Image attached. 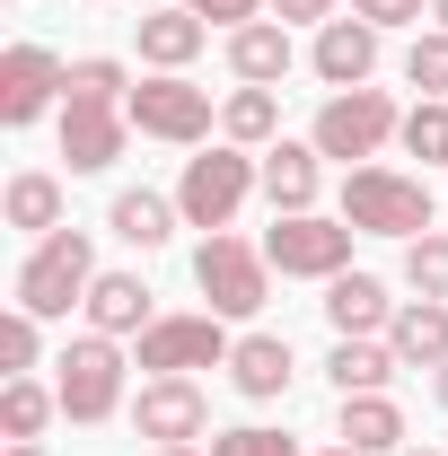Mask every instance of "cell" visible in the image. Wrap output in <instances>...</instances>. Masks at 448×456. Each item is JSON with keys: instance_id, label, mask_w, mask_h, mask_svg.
I'll return each mask as SVG.
<instances>
[{"instance_id": "cell-5", "label": "cell", "mask_w": 448, "mask_h": 456, "mask_svg": "<svg viewBox=\"0 0 448 456\" xmlns=\"http://www.w3.org/2000/svg\"><path fill=\"white\" fill-rule=\"evenodd\" d=\"M352 237L361 228L326 220V211H273V228H264V264H273L281 281H335V273H352Z\"/></svg>"}, {"instance_id": "cell-10", "label": "cell", "mask_w": 448, "mask_h": 456, "mask_svg": "<svg viewBox=\"0 0 448 456\" xmlns=\"http://www.w3.org/2000/svg\"><path fill=\"white\" fill-rule=\"evenodd\" d=\"M62 97H71V61H62L54 45H9V53H0V123H9V132L45 123Z\"/></svg>"}, {"instance_id": "cell-37", "label": "cell", "mask_w": 448, "mask_h": 456, "mask_svg": "<svg viewBox=\"0 0 448 456\" xmlns=\"http://www.w3.org/2000/svg\"><path fill=\"white\" fill-rule=\"evenodd\" d=\"M431 395H440V412H448V369H431Z\"/></svg>"}, {"instance_id": "cell-27", "label": "cell", "mask_w": 448, "mask_h": 456, "mask_svg": "<svg viewBox=\"0 0 448 456\" xmlns=\"http://www.w3.org/2000/svg\"><path fill=\"white\" fill-rule=\"evenodd\" d=\"M36 360H45V316L9 307V316H0V369H9V378H36Z\"/></svg>"}, {"instance_id": "cell-21", "label": "cell", "mask_w": 448, "mask_h": 456, "mask_svg": "<svg viewBox=\"0 0 448 456\" xmlns=\"http://www.w3.org/2000/svg\"><path fill=\"white\" fill-rule=\"evenodd\" d=\"M326 325H335V334H387L395 325L387 281H378V273H335V281H326Z\"/></svg>"}, {"instance_id": "cell-28", "label": "cell", "mask_w": 448, "mask_h": 456, "mask_svg": "<svg viewBox=\"0 0 448 456\" xmlns=\"http://www.w3.org/2000/svg\"><path fill=\"white\" fill-rule=\"evenodd\" d=\"M404 281H413V298H448V228L404 246Z\"/></svg>"}, {"instance_id": "cell-31", "label": "cell", "mask_w": 448, "mask_h": 456, "mask_svg": "<svg viewBox=\"0 0 448 456\" xmlns=\"http://www.w3.org/2000/svg\"><path fill=\"white\" fill-rule=\"evenodd\" d=\"M71 97H114V106H123V97H132V70L114 53H79L71 61Z\"/></svg>"}, {"instance_id": "cell-33", "label": "cell", "mask_w": 448, "mask_h": 456, "mask_svg": "<svg viewBox=\"0 0 448 456\" xmlns=\"http://www.w3.org/2000/svg\"><path fill=\"white\" fill-rule=\"evenodd\" d=\"M203 27H220V36H237V27H255V18H273V0H185Z\"/></svg>"}, {"instance_id": "cell-11", "label": "cell", "mask_w": 448, "mask_h": 456, "mask_svg": "<svg viewBox=\"0 0 448 456\" xmlns=\"http://www.w3.org/2000/svg\"><path fill=\"white\" fill-rule=\"evenodd\" d=\"M123 141H132V114L114 97H62V159H71V175H106L123 159Z\"/></svg>"}, {"instance_id": "cell-25", "label": "cell", "mask_w": 448, "mask_h": 456, "mask_svg": "<svg viewBox=\"0 0 448 456\" xmlns=\"http://www.w3.org/2000/svg\"><path fill=\"white\" fill-rule=\"evenodd\" d=\"M273 132H281V97H273V88H228L220 141H237V150H273Z\"/></svg>"}, {"instance_id": "cell-22", "label": "cell", "mask_w": 448, "mask_h": 456, "mask_svg": "<svg viewBox=\"0 0 448 456\" xmlns=\"http://www.w3.org/2000/svg\"><path fill=\"white\" fill-rule=\"evenodd\" d=\"M387 342H395L404 369H448V298H404Z\"/></svg>"}, {"instance_id": "cell-6", "label": "cell", "mask_w": 448, "mask_h": 456, "mask_svg": "<svg viewBox=\"0 0 448 456\" xmlns=\"http://www.w3.org/2000/svg\"><path fill=\"white\" fill-rule=\"evenodd\" d=\"M54 369H62V378H54L62 421L97 430V421H114V412H123V369H132V360H123V342H114V334H79Z\"/></svg>"}, {"instance_id": "cell-15", "label": "cell", "mask_w": 448, "mask_h": 456, "mask_svg": "<svg viewBox=\"0 0 448 456\" xmlns=\"http://www.w3.org/2000/svg\"><path fill=\"white\" fill-rule=\"evenodd\" d=\"M290 61H299V45H290V27H281V18H255V27H237V36H228V79H237V88H281V79H290Z\"/></svg>"}, {"instance_id": "cell-16", "label": "cell", "mask_w": 448, "mask_h": 456, "mask_svg": "<svg viewBox=\"0 0 448 456\" xmlns=\"http://www.w3.org/2000/svg\"><path fill=\"white\" fill-rule=\"evenodd\" d=\"M150 325H159V307H150V281H141V273H97V289H88V334L141 342Z\"/></svg>"}, {"instance_id": "cell-12", "label": "cell", "mask_w": 448, "mask_h": 456, "mask_svg": "<svg viewBox=\"0 0 448 456\" xmlns=\"http://www.w3.org/2000/svg\"><path fill=\"white\" fill-rule=\"evenodd\" d=\"M132 430L159 439V448H194V439L212 430V403H203L194 378H141V395H132Z\"/></svg>"}, {"instance_id": "cell-3", "label": "cell", "mask_w": 448, "mask_h": 456, "mask_svg": "<svg viewBox=\"0 0 448 456\" xmlns=\"http://www.w3.org/2000/svg\"><path fill=\"white\" fill-rule=\"evenodd\" d=\"M343 220L361 228V237H395V246H413V237H431L440 211H431V184L404 167H352L343 175Z\"/></svg>"}, {"instance_id": "cell-40", "label": "cell", "mask_w": 448, "mask_h": 456, "mask_svg": "<svg viewBox=\"0 0 448 456\" xmlns=\"http://www.w3.org/2000/svg\"><path fill=\"white\" fill-rule=\"evenodd\" d=\"M326 456H361V448H326Z\"/></svg>"}, {"instance_id": "cell-17", "label": "cell", "mask_w": 448, "mask_h": 456, "mask_svg": "<svg viewBox=\"0 0 448 456\" xmlns=\"http://www.w3.org/2000/svg\"><path fill=\"white\" fill-rule=\"evenodd\" d=\"M395 342L387 334H335V351H326V378H335V395H387L395 387Z\"/></svg>"}, {"instance_id": "cell-9", "label": "cell", "mask_w": 448, "mask_h": 456, "mask_svg": "<svg viewBox=\"0 0 448 456\" xmlns=\"http://www.w3.org/2000/svg\"><path fill=\"white\" fill-rule=\"evenodd\" d=\"M228 316H212V307H194V316H159L150 334H141V351H132V369H150V378H194V369H228Z\"/></svg>"}, {"instance_id": "cell-30", "label": "cell", "mask_w": 448, "mask_h": 456, "mask_svg": "<svg viewBox=\"0 0 448 456\" xmlns=\"http://www.w3.org/2000/svg\"><path fill=\"white\" fill-rule=\"evenodd\" d=\"M395 141H404L413 159H440V167H448V97H422V106L404 114V132H395Z\"/></svg>"}, {"instance_id": "cell-38", "label": "cell", "mask_w": 448, "mask_h": 456, "mask_svg": "<svg viewBox=\"0 0 448 456\" xmlns=\"http://www.w3.org/2000/svg\"><path fill=\"white\" fill-rule=\"evenodd\" d=\"M159 456H212V448H159Z\"/></svg>"}, {"instance_id": "cell-1", "label": "cell", "mask_w": 448, "mask_h": 456, "mask_svg": "<svg viewBox=\"0 0 448 456\" xmlns=\"http://www.w3.org/2000/svg\"><path fill=\"white\" fill-rule=\"evenodd\" d=\"M9 289H18V307L45 316V325H62L71 307H88V289H97V246H88V228H54V237H36Z\"/></svg>"}, {"instance_id": "cell-41", "label": "cell", "mask_w": 448, "mask_h": 456, "mask_svg": "<svg viewBox=\"0 0 448 456\" xmlns=\"http://www.w3.org/2000/svg\"><path fill=\"white\" fill-rule=\"evenodd\" d=\"M422 456H448V448H422Z\"/></svg>"}, {"instance_id": "cell-36", "label": "cell", "mask_w": 448, "mask_h": 456, "mask_svg": "<svg viewBox=\"0 0 448 456\" xmlns=\"http://www.w3.org/2000/svg\"><path fill=\"white\" fill-rule=\"evenodd\" d=\"M0 456H54V448H45V439H9Z\"/></svg>"}, {"instance_id": "cell-13", "label": "cell", "mask_w": 448, "mask_h": 456, "mask_svg": "<svg viewBox=\"0 0 448 456\" xmlns=\"http://www.w3.org/2000/svg\"><path fill=\"white\" fill-rule=\"evenodd\" d=\"M308 70H317L326 88H369V70H378V27H369V18H326L317 45H308Z\"/></svg>"}, {"instance_id": "cell-24", "label": "cell", "mask_w": 448, "mask_h": 456, "mask_svg": "<svg viewBox=\"0 0 448 456\" xmlns=\"http://www.w3.org/2000/svg\"><path fill=\"white\" fill-rule=\"evenodd\" d=\"M0 220L27 228V237H54V228H71V220H62V175H45V167L9 175V193H0Z\"/></svg>"}, {"instance_id": "cell-8", "label": "cell", "mask_w": 448, "mask_h": 456, "mask_svg": "<svg viewBox=\"0 0 448 456\" xmlns=\"http://www.w3.org/2000/svg\"><path fill=\"white\" fill-rule=\"evenodd\" d=\"M123 114H132V132H150V141H168V150H203L212 141V88H194L185 70H150L132 97H123Z\"/></svg>"}, {"instance_id": "cell-4", "label": "cell", "mask_w": 448, "mask_h": 456, "mask_svg": "<svg viewBox=\"0 0 448 456\" xmlns=\"http://www.w3.org/2000/svg\"><path fill=\"white\" fill-rule=\"evenodd\" d=\"M194 289L212 298V316H264V298H273V264H264V246H246L237 228H212L203 246H194Z\"/></svg>"}, {"instance_id": "cell-34", "label": "cell", "mask_w": 448, "mask_h": 456, "mask_svg": "<svg viewBox=\"0 0 448 456\" xmlns=\"http://www.w3.org/2000/svg\"><path fill=\"white\" fill-rule=\"evenodd\" d=\"M422 9H431V0H352V18H369L378 36H387V27H422Z\"/></svg>"}, {"instance_id": "cell-29", "label": "cell", "mask_w": 448, "mask_h": 456, "mask_svg": "<svg viewBox=\"0 0 448 456\" xmlns=\"http://www.w3.org/2000/svg\"><path fill=\"white\" fill-rule=\"evenodd\" d=\"M404 88L448 97V27H431V36H413V45H404Z\"/></svg>"}, {"instance_id": "cell-18", "label": "cell", "mask_w": 448, "mask_h": 456, "mask_svg": "<svg viewBox=\"0 0 448 456\" xmlns=\"http://www.w3.org/2000/svg\"><path fill=\"white\" fill-rule=\"evenodd\" d=\"M132 36H141V61L150 70H185V61L212 45V27L185 9V0H168V9H150V18H132Z\"/></svg>"}, {"instance_id": "cell-35", "label": "cell", "mask_w": 448, "mask_h": 456, "mask_svg": "<svg viewBox=\"0 0 448 456\" xmlns=\"http://www.w3.org/2000/svg\"><path fill=\"white\" fill-rule=\"evenodd\" d=\"M281 27H326V18H343V0H273Z\"/></svg>"}, {"instance_id": "cell-14", "label": "cell", "mask_w": 448, "mask_h": 456, "mask_svg": "<svg viewBox=\"0 0 448 456\" xmlns=\"http://www.w3.org/2000/svg\"><path fill=\"white\" fill-rule=\"evenodd\" d=\"M326 193V150L317 141H273L264 150V202L273 211H317Z\"/></svg>"}, {"instance_id": "cell-23", "label": "cell", "mask_w": 448, "mask_h": 456, "mask_svg": "<svg viewBox=\"0 0 448 456\" xmlns=\"http://www.w3.org/2000/svg\"><path fill=\"white\" fill-rule=\"evenodd\" d=\"M335 439L361 448V456H395L404 448V403L395 395H343V430Z\"/></svg>"}, {"instance_id": "cell-20", "label": "cell", "mask_w": 448, "mask_h": 456, "mask_svg": "<svg viewBox=\"0 0 448 456\" xmlns=\"http://www.w3.org/2000/svg\"><path fill=\"white\" fill-rule=\"evenodd\" d=\"M106 228L132 246V255H159L176 228H185V211H176V193H150V184H132V193H114V211Z\"/></svg>"}, {"instance_id": "cell-7", "label": "cell", "mask_w": 448, "mask_h": 456, "mask_svg": "<svg viewBox=\"0 0 448 456\" xmlns=\"http://www.w3.org/2000/svg\"><path fill=\"white\" fill-rule=\"evenodd\" d=\"M395 132H404V106H395L387 88H335V97L317 106V132H308V141H317L326 159H343V167H352V159L369 167Z\"/></svg>"}, {"instance_id": "cell-32", "label": "cell", "mask_w": 448, "mask_h": 456, "mask_svg": "<svg viewBox=\"0 0 448 456\" xmlns=\"http://www.w3.org/2000/svg\"><path fill=\"white\" fill-rule=\"evenodd\" d=\"M212 456H299V439L290 430H264V421H237V430L212 439Z\"/></svg>"}, {"instance_id": "cell-2", "label": "cell", "mask_w": 448, "mask_h": 456, "mask_svg": "<svg viewBox=\"0 0 448 456\" xmlns=\"http://www.w3.org/2000/svg\"><path fill=\"white\" fill-rule=\"evenodd\" d=\"M264 184V150H237V141H212V150H194L185 159V175H176V211H185V228H228L237 211H246V193Z\"/></svg>"}, {"instance_id": "cell-39", "label": "cell", "mask_w": 448, "mask_h": 456, "mask_svg": "<svg viewBox=\"0 0 448 456\" xmlns=\"http://www.w3.org/2000/svg\"><path fill=\"white\" fill-rule=\"evenodd\" d=\"M431 18H440V27H448V0H431Z\"/></svg>"}, {"instance_id": "cell-26", "label": "cell", "mask_w": 448, "mask_h": 456, "mask_svg": "<svg viewBox=\"0 0 448 456\" xmlns=\"http://www.w3.org/2000/svg\"><path fill=\"white\" fill-rule=\"evenodd\" d=\"M54 412H62V395L45 378H0V439H45Z\"/></svg>"}, {"instance_id": "cell-19", "label": "cell", "mask_w": 448, "mask_h": 456, "mask_svg": "<svg viewBox=\"0 0 448 456\" xmlns=\"http://www.w3.org/2000/svg\"><path fill=\"white\" fill-rule=\"evenodd\" d=\"M290 342L281 334H237V351H228V387L246 403H273V395H290Z\"/></svg>"}]
</instances>
